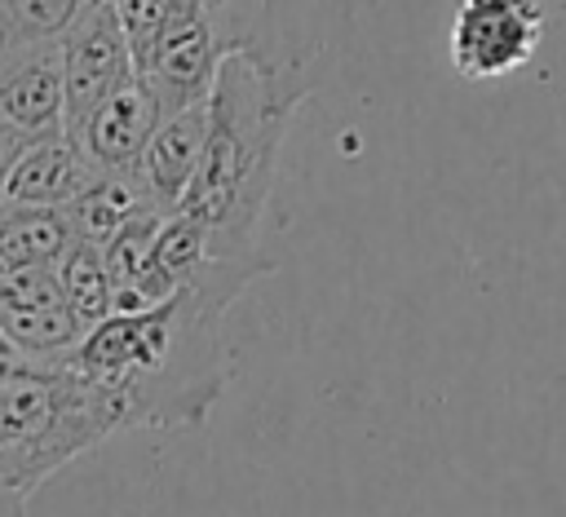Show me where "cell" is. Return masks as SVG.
<instances>
[{
  "label": "cell",
  "mask_w": 566,
  "mask_h": 517,
  "mask_svg": "<svg viewBox=\"0 0 566 517\" xmlns=\"http://www.w3.org/2000/svg\"><path fill=\"white\" fill-rule=\"evenodd\" d=\"M270 270L274 256H212L164 305L93 323L66 367L115 402L124 429H195L226 389L221 323Z\"/></svg>",
  "instance_id": "6da1fadb"
},
{
  "label": "cell",
  "mask_w": 566,
  "mask_h": 517,
  "mask_svg": "<svg viewBox=\"0 0 566 517\" xmlns=\"http://www.w3.org/2000/svg\"><path fill=\"white\" fill-rule=\"evenodd\" d=\"M310 88L314 75L305 57L243 35L230 40L208 93V141L177 203V212L203 230L212 256H270L261 252V225L279 181V150Z\"/></svg>",
  "instance_id": "7a4b0ae2"
},
{
  "label": "cell",
  "mask_w": 566,
  "mask_h": 517,
  "mask_svg": "<svg viewBox=\"0 0 566 517\" xmlns=\"http://www.w3.org/2000/svg\"><path fill=\"white\" fill-rule=\"evenodd\" d=\"M115 402L71 367L9 362L0 371V517H27L31 495L75 455L119 433Z\"/></svg>",
  "instance_id": "3957f363"
},
{
  "label": "cell",
  "mask_w": 566,
  "mask_h": 517,
  "mask_svg": "<svg viewBox=\"0 0 566 517\" xmlns=\"http://www.w3.org/2000/svg\"><path fill=\"white\" fill-rule=\"evenodd\" d=\"M234 35H221L217 27V0H186L164 31L133 57V71L142 88L155 97L159 119L177 115L212 93L217 66L226 57Z\"/></svg>",
  "instance_id": "277c9868"
},
{
  "label": "cell",
  "mask_w": 566,
  "mask_h": 517,
  "mask_svg": "<svg viewBox=\"0 0 566 517\" xmlns=\"http://www.w3.org/2000/svg\"><path fill=\"white\" fill-rule=\"evenodd\" d=\"M544 27L548 22L539 0H455L447 57L455 75L473 84L504 80L535 57Z\"/></svg>",
  "instance_id": "5b68a950"
},
{
  "label": "cell",
  "mask_w": 566,
  "mask_h": 517,
  "mask_svg": "<svg viewBox=\"0 0 566 517\" xmlns=\"http://www.w3.org/2000/svg\"><path fill=\"white\" fill-rule=\"evenodd\" d=\"M57 49H62V84H66V128H75L97 102H106L128 80H137L115 0H88L75 27L57 40Z\"/></svg>",
  "instance_id": "8992f818"
},
{
  "label": "cell",
  "mask_w": 566,
  "mask_h": 517,
  "mask_svg": "<svg viewBox=\"0 0 566 517\" xmlns=\"http://www.w3.org/2000/svg\"><path fill=\"white\" fill-rule=\"evenodd\" d=\"M0 124H9L27 141L66 133V84L57 44L0 49Z\"/></svg>",
  "instance_id": "52a82bcc"
},
{
  "label": "cell",
  "mask_w": 566,
  "mask_h": 517,
  "mask_svg": "<svg viewBox=\"0 0 566 517\" xmlns=\"http://www.w3.org/2000/svg\"><path fill=\"white\" fill-rule=\"evenodd\" d=\"M159 128V106L142 88V80H128L119 93L97 102L66 137L88 155L97 172H133Z\"/></svg>",
  "instance_id": "ba28073f"
},
{
  "label": "cell",
  "mask_w": 566,
  "mask_h": 517,
  "mask_svg": "<svg viewBox=\"0 0 566 517\" xmlns=\"http://www.w3.org/2000/svg\"><path fill=\"white\" fill-rule=\"evenodd\" d=\"M102 172L88 163V155L66 137H40L27 141L22 155L13 159L0 203L9 208H49V212H66Z\"/></svg>",
  "instance_id": "9c48e42d"
},
{
  "label": "cell",
  "mask_w": 566,
  "mask_h": 517,
  "mask_svg": "<svg viewBox=\"0 0 566 517\" xmlns=\"http://www.w3.org/2000/svg\"><path fill=\"white\" fill-rule=\"evenodd\" d=\"M203 141H208V97L177 110V115H164L137 172L150 190V199L168 212H177L195 168H199V155H203Z\"/></svg>",
  "instance_id": "30bf717a"
},
{
  "label": "cell",
  "mask_w": 566,
  "mask_h": 517,
  "mask_svg": "<svg viewBox=\"0 0 566 517\" xmlns=\"http://www.w3.org/2000/svg\"><path fill=\"white\" fill-rule=\"evenodd\" d=\"M159 203L150 199V190H146V181H142V172L133 168V172H102L71 208H66V217H71V230H75V239H88V243H111L128 221H137L142 212H155ZM168 212V208H164Z\"/></svg>",
  "instance_id": "8fae6325"
},
{
  "label": "cell",
  "mask_w": 566,
  "mask_h": 517,
  "mask_svg": "<svg viewBox=\"0 0 566 517\" xmlns=\"http://www.w3.org/2000/svg\"><path fill=\"white\" fill-rule=\"evenodd\" d=\"M57 283H62V296H66V305L75 309V318L84 327L111 318V278H106L102 243L71 239V247L57 261Z\"/></svg>",
  "instance_id": "7c38bea8"
},
{
  "label": "cell",
  "mask_w": 566,
  "mask_h": 517,
  "mask_svg": "<svg viewBox=\"0 0 566 517\" xmlns=\"http://www.w3.org/2000/svg\"><path fill=\"white\" fill-rule=\"evenodd\" d=\"M88 0H0V44H57Z\"/></svg>",
  "instance_id": "4fadbf2b"
},
{
  "label": "cell",
  "mask_w": 566,
  "mask_h": 517,
  "mask_svg": "<svg viewBox=\"0 0 566 517\" xmlns=\"http://www.w3.org/2000/svg\"><path fill=\"white\" fill-rule=\"evenodd\" d=\"M181 4L186 0H115V13H119V27H124V40H128V53L137 57L164 31V22Z\"/></svg>",
  "instance_id": "5bb4252c"
}]
</instances>
